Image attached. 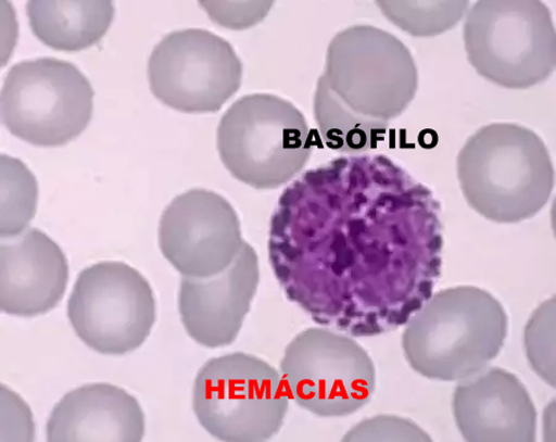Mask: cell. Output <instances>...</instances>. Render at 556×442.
I'll return each instance as SVG.
<instances>
[{
  "mask_svg": "<svg viewBox=\"0 0 556 442\" xmlns=\"http://www.w3.org/2000/svg\"><path fill=\"white\" fill-rule=\"evenodd\" d=\"M471 66L501 87L527 89L555 70L556 39L549 8L538 0H482L464 24Z\"/></svg>",
  "mask_w": 556,
  "mask_h": 442,
  "instance_id": "cell-6",
  "label": "cell"
},
{
  "mask_svg": "<svg viewBox=\"0 0 556 442\" xmlns=\"http://www.w3.org/2000/svg\"><path fill=\"white\" fill-rule=\"evenodd\" d=\"M281 376L287 393L319 418H344L369 404L376 368L357 341L331 329L303 330L285 350Z\"/></svg>",
  "mask_w": 556,
  "mask_h": 442,
  "instance_id": "cell-9",
  "label": "cell"
},
{
  "mask_svg": "<svg viewBox=\"0 0 556 442\" xmlns=\"http://www.w3.org/2000/svg\"><path fill=\"white\" fill-rule=\"evenodd\" d=\"M30 28L48 47L76 52L100 41L114 17L112 2H43L26 5Z\"/></svg>",
  "mask_w": 556,
  "mask_h": 442,
  "instance_id": "cell-17",
  "label": "cell"
},
{
  "mask_svg": "<svg viewBox=\"0 0 556 442\" xmlns=\"http://www.w3.org/2000/svg\"><path fill=\"white\" fill-rule=\"evenodd\" d=\"M193 411L202 428L226 442H262L281 430L289 412L282 376L253 355L212 358L197 374Z\"/></svg>",
  "mask_w": 556,
  "mask_h": 442,
  "instance_id": "cell-7",
  "label": "cell"
},
{
  "mask_svg": "<svg viewBox=\"0 0 556 442\" xmlns=\"http://www.w3.org/2000/svg\"><path fill=\"white\" fill-rule=\"evenodd\" d=\"M2 238L20 236L34 218L38 185L20 160L2 157Z\"/></svg>",
  "mask_w": 556,
  "mask_h": 442,
  "instance_id": "cell-19",
  "label": "cell"
},
{
  "mask_svg": "<svg viewBox=\"0 0 556 442\" xmlns=\"http://www.w3.org/2000/svg\"><path fill=\"white\" fill-rule=\"evenodd\" d=\"M466 202L483 218L516 224L548 203L554 166L544 141L526 126H483L465 142L456 161Z\"/></svg>",
  "mask_w": 556,
  "mask_h": 442,
  "instance_id": "cell-3",
  "label": "cell"
},
{
  "mask_svg": "<svg viewBox=\"0 0 556 442\" xmlns=\"http://www.w3.org/2000/svg\"><path fill=\"white\" fill-rule=\"evenodd\" d=\"M67 315L89 349L121 356L138 350L150 337L156 321V300L139 270L106 261L78 275Z\"/></svg>",
  "mask_w": 556,
  "mask_h": 442,
  "instance_id": "cell-10",
  "label": "cell"
},
{
  "mask_svg": "<svg viewBox=\"0 0 556 442\" xmlns=\"http://www.w3.org/2000/svg\"><path fill=\"white\" fill-rule=\"evenodd\" d=\"M453 414L468 442H533L536 411L531 394L514 374L488 367L456 386Z\"/></svg>",
  "mask_w": 556,
  "mask_h": 442,
  "instance_id": "cell-14",
  "label": "cell"
},
{
  "mask_svg": "<svg viewBox=\"0 0 556 442\" xmlns=\"http://www.w3.org/2000/svg\"><path fill=\"white\" fill-rule=\"evenodd\" d=\"M271 2L264 3H223L202 2L213 21L231 29H244L263 20Z\"/></svg>",
  "mask_w": 556,
  "mask_h": 442,
  "instance_id": "cell-23",
  "label": "cell"
},
{
  "mask_svg": "<svg viewBox=\"0 0 556 442\" xmlns=\"http://www.w3.org/2000/svg\"><path fill=\"white\" fill-rule=\"evenodd\" d=\"M2 312L33 318L55 310L68 283L67 258L55 241L28 229L2 241Z\"/></svg>",
  "mask_w": 556,
  "mask_h": 442,
  "instance_id": "cell-15",
  "label": "cell"
},
{
  "mask_svg": "<svg viewBox=\"0 0 556 442\" xmlns=\"http://www.w3.org/2000/svg\"><path fill=\"white\" fill-rule=\"evenodd\" d=\"M152 93L182 113H217L238 92L243 65L231 45L203 29L176 31L156 45L149 66Z\"/></svg>",
  "mask_w": 556,
  "mask_h": 442,
  "instance_id": "cell-11",
  "label": "cell"
},
{
  "mask_svg": "<svg viewBox=\"0 0 556 442\" xmlns=\"http://www.w3.org/2000/svg\"><path fill=\"white\" fill-rule=\"evenodd\" d=\"M217 141L231 176L260 191L290 182L313 149L321 148L320 135L301 111L273 94H251L232 104L223 115Z\"/></svg>",
  "mask_w": 556,
  "mask_h": 442,
  "instance_id": "cell-4",
  "label": "cell"
},
{
  "mask_svg": "<svg viewBox=\"0 0 556 442\" xmlns=\"http://www.w3.org/2000/svg\"><path fill=\"white\" fill-rule=\"evenodd\" d=\"M442 206L383 155L342 156L285 189L268 257L287 300L321 327L372 338L406 325L442 276Z\"/></svg>",
  "mask_w": 556,
  "mask_h": 442,
  "instance_id": "cell-1",
  "label": "cell"
},
{
  "mask_svg": "<svg viewBox=\"0 0 556 442\" xmlns=\"http://www.w3.org/2000/svg\"><path fill=\"white\" fill-rule=\"evenodd\" d=\"M314 116L319 128L321 142L334 151L355 156L371 151L384 140L389 125L362 118L330 93L319 78L314 96Z\"/></svg>",
  "mask_w": 556,
  "mask_h": 442,
  "instance_id": "cell-18",
  "label": "cell"
},
{
  "mask_svg": "<svg viewBox=\"0 0 556 442\" xmlns=\"http://www.w3.org/2000/svg\"><path fill=\"white\" fill-rule=\"evenodd\" d=\"M93 97L91 84L72 63L49 58L23 61L4 79L2 122L31 146H66L91 122Z\"/></svg>",
  "mask_w": 556,
  "mask_h": 442,
  "instance_id": "cell-8",
  "label": "cell"
},
{
  "mask_svg": "<svg viewBox=\"0 0 556 442\" xmlns=\"http://www.w3.org/2000/svg\"><path fill=\"white\" fill-rule=\"evenodd\" d=\"M320 79L350 112L386 125L405 113L418 89V70L406 45L371 25L334 36Z\"/></svg>",
  "mask_w": 556,
  "mask_h": 442,
  "instance_id": "cell-5",
  "label": "cell"
},
{
  "mask_svg": "<svg viewBox=\"0 0 556 442\" xmlns=\"http://www.w3.org/2000/svg\"><path fill=\"white\" fill-rule=\"evenodd\" d=\"M394 25L412 36H435L460 22L469 2H378Z\"/></svg>",
  "mask_w": 556,
  "mask_h": 442,
  "instance_id": "cell-20",
  "label": "cell"
},
{
  "mask_svg": "<svg viewBox=\"0 0 556 442\" xmlns=\"http://www.w3.org/2000/svg\"><path fill=\"white\" fill-rule=\"evenodd\" d=\"M146 415L123 388L87 384L67 393L53 408L47 426L51 442H140Z\"/></svg>",
  "mask_w": 556,
  "mask_h": 442,
  "instance_id": "cell-16",
  "label": "cell"
},
{
  "mask_svg": "<svg viewBox=\"0 0 556 442\" xmlns=\"http://www.w3.org/2000/svg\"><path fill=\"white\" fill-rule=\"evenodd\" d=\"M555 301L543 303L529 319L525 332L526 353L533 371L555 387Z\"/></svg>",
  "mask_w": 556,
  "mask_h": 442,
  "instance_id": "cell-21",
  "label": "cell"
},
{
  "mask_svg": "<svg viewBox=\"0 0 556 442\" xmlns=\"http://www.w3.org/2000/svg\"><path fill=\"white\" fill-rule=\"evenodd\" d=\"M343 441H432L415 421L396 415H379L358 422L345 434Z\"/></svg>",
  "mask_w": 556,
  "mask_h": 442,
  "instance_id": "cell-22",
  "label": "cell"
},
{
  "mask_svg": "<svg viewBox=\"0 0 556 442\" xmlns=\"http://www.w3.org/2000/svg\"><path fill=\"white\" fill-rule=\"evenodd\" d=\"M244 242L235 207L207 189L177 195L161 216V252L184 277L208 278L223 273Z\"/></svg>",
  "mask_w": 556,
  "mask_h": 442,
  "instance_id": "cell-12",
  "label": "cell"
},
{
  "mask_svg": "<svg viewBox=\"0 0 556 442\" xmlns=\"http://www.w3.org/2000/svg\"><path fill=\"white\" fill-rule=\"evenodd\" d=\"M258 281V258L248 242L223 273L184 277L178 310L188 337L208 349L231 345L243 328Z\"/></svg>",
  "mask_w": 556,
  "mask_h": 442,
  "instance_id": "cell-13",
  "label": "cell"
},
{
  "mask_svg": "<svg viewBox=\"0 0 556 442\" xmlns=\"http://www.w3.org/2000/svg\"><path fill=\"white\" fill-rule=\"evenodd\" d=\"M508 333L504 305L473 286L430 296L406 323L402 349L408 365L428 380L460 382L486 369Z\"/></svg>",
  "mask_w": 556,
  "mask_h": 442,
  "instance_id": "cell-2",
  "label": "cell"
}]
</instances>
